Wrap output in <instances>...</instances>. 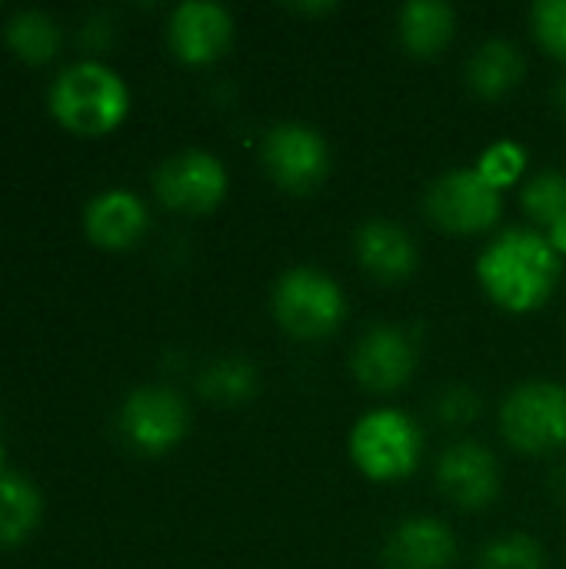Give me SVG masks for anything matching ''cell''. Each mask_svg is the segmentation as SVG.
I'll return each mask as SVG.
<instances>
[{
    "label": "cell",
    "mask_w": 566,
    "mask_h": 569,
    "mask_svg": "<svg viewBox=\"0 0 566 569\" xmlns=\"http://www.w3.org/2000/svg\"><path fill=\"white\" fill-rule=\"evenodd\" d=\"M480 410H484V403H480L477 390H470L464 383H454L437 397V417L447 427H467L480 417Z\"/></svg>",
    "instance_id": "25"
},
{
    "label": "cell",
    "mask_w": 566,
    "mask_h": 569,
    "mask_svg": "<svg viewBox=\"0 0 566 569\" xmlns=\"http://www.w3.org/2000/svg\"><path fill=\"white\" fill-rule=\"evenodd\" d=\"M474 167L480 170V177L487 183H494L504 193L507 187H514V183L524 180V173L530 167V153H527V147L520 140L500 137V140H494V143H487L480 150V157H477Z\"/></svg>",
    "instance_id": "22"
},
{
    "label": "cell",
    "mask_w": 566,
    "mask_h": 569,
    "mask_svg": "<svg viewBox=\"0 0 566 569\" xmlns=\"http://www.w3.org/2000/svg\"><path fill=\"white\" fill-rule=\"evenodd\" d=\"M530 27L540 47L566 63V0H537L530 7Z\"/></svg>",
    "instance_id": "24"
},
{
    "label": "cell",
    "mask_w": 566,
    "mask_h": 569,
    "mask_svg": "<svg viewBox=\"0 0 566 569\" xmlns=\"http://www.w3.org/2000/svg\"><path fill=\"white\" fill-rule=\"evenodd\" d=\"M520 207L537 227L550 230L566 213V170L547 167L527 177L520 187Z\"/></svg>",
    "instance_id": "20"
},
{
    "label": "cell",
    "mask_w": 566,
    "mask_h": 569,
    "mask_svg": "<svg viewBox=\"0 0 566 569\" xmlns=\"http://www.w3.org/2000/svg\"><path fill=\"white\" fill-rule=\"evenodd\" d=\"M260 163L287 193H310L330 173V143L314 123L280 120L260 137Z\"/></svg>",
    "instance_id": "7"
},
{
    "label": "cell",
    "mask_w": 566,
    "mask_h": 569,
    "mask_svg": "<svg viewBox=\"0 0 566 569\" xmlns=\"http://www.w3.org/2000/svg\"><path fill=\"white\" fill-rule=\"evenodd\" d=\"M564 280V257L537 227L500 230L477 257L480 290L507 313L540 310Z\"/></svg>",
    "instance_id": "1"
},
{
    "label": "cell",
    "mask_w": 566,
    "mask_h": 569,
    "mask_svg": "<svg viewBox=\"0 0 566 569\" xmlns=\"http://www.w3.org/2000/svg\"><path fill=\"white\" fill-rule=\"evenodd\" d=\"M524 53L514 40L507 37H490L474 47L467 60V83L477 97L484 100H500L524 80Z\"/></svg>",
    "instance_id": "17"
},
{
    "label": "cell",
    "mask_w": 566,
    "mask_h": 569,
    "mask_svg": "<svg viewBox=\"0 0 566 569\" xmlns=\"http://www.w3.org/2000/svg\"><path fill=\"white\" fill-rule=\"evenodd\" d=\"M457 560V537L437 517H407L384 543L387 569H450Z\"/></svg>",
    "instance_id": "14"
},
{
    "label": "cell",
    "mask_w": 566,
    "mask_h": 569,
    "mask_svg": "<svg viewBox=\"0 0 566 569\" xmlns=\"http://www.w3.org/2000/svg\"><path fill=\"white\" fill-rule=\"evenodd\" d=\"M83 227L100 247H130L147 230V207L133 190L107 187L90 197L83 210Z\"/></svg>",
    "instance_id": "15"
},
{
    "label": "cell",
    "mask_w": 566,
    "mask_h": 569,
    "mask_svg": "<svg viewBox=\"0 0 566 569\" xmlns=\"http://www.w3.org/2000/svg\"><path fill=\"white\" fill-rule=\"evenodd\" d=\"M350 370L370 393H394L417 370V343L397 323H374L354 343Z\"/></svg>",
    "instance_id": "10"
},
{
    "label": "cell",
    "mask_w": 566,
    "mask_h": 569,
    "mask_svg": "<svg viewBox=\"0 0 566 569\" xmlns=\"http://www.w3.org/2000/svg\"><path fill=\"white\" fill-rule=\"evenodd\" d=\"M167 37L183 63H214L234 40V17L217 0H183L170 13Z\"/></svg>",
    "instance_id": "12"
},
{
    "label": "cell",
    "mask_w": 566,
    "mask_h": 569,
    "mask_svg": "<svg viewBox=\"0 0 566 569\" xmlns=\"http://www.w3.org/2000/svg\"><path fill=\"white\" fill-rule=\"evenodd\" d=\"M554 107H557L560 117H566V73L554 83Z\"/></svg>",
    "instance_id": "27"
},
{
    "label": "cell",
    "mask_w": 566,
    "mask_h": 569,
    "mask_svg": "<svg viewBox=\"0 0 566 569\" xmlns=\"http://www.w3.org/2000/svg\"><path fill=\"white\" fill-rule=\"evenodd\" d=\"M294 10H300V13H327V10H334V3H297Z\"/></svg>",
    "instance_id": "28"
},
{
    "label": "cell",
    "mask_w": 566,
    "mask_h": 569,
    "mask_svg": "<svg viewBox=\"0 0 566 569\" xmlns=\"http://www.w3.org/2000/svg\"><path fill=\"white\" fill-rule=\"evenodd\" d=\"M7 43L27 60H47L60 47V27L47 10L27 7L7 20Z\"/></svg>",
    "instance_id": "19"
},
{
    "label": "cell",
    "mask_w": 566,
    "mask_h": 569,
    "mask_svg": "<svg viewBox=\"0 0 566 569\" xmlns=\"http://www.w3.org/2000/svg\"><path fill=\"white\" fill-rule=\"evenodd\" d=\"M437 483L460 510H487L500 493V463L484 443L460 440L440 453Z\"/></svg>",
    "instance_id": "11"
},
{
    "label": "cell",
    "mask_w": 566,
    "mask_h": 569,
    "mask_svg": "<svg viewBox=\"0 0 566 569\" xmlns=\"http://www.w3.org/2000/svg\"><path fill=\"white\" fill-rule=\"evenodd\" d=\"M397 37L414 57H437L457 37V10L447 0H407L397 10Z\"/></svg>",
    "instance_id": "16"
},
{
    "label": "cell",
    "mask_w": 566,
    "mask_h": 569,
    "mask_svg": "<svg viewBox=\"0 0 566 569\" xmlns=\"http://www.w3.org/2000/svg\"><path fill=\"white\" fill-rule=\"evenodd\" d=\"M500 433L520 453L566 450V387L554 380H527L500 403Z\"/></svg>",
    "instance_id": "5"
},
{
    "label": "cell",
    "mask_w": 566,
    "mask_h": 569,
    "mask_svg": "<svg viewBox=\"0 0 566 569\" xmlns=\"http://www.w3.org/2000/svg\"><path fill=\"white\" fill-rule=\"evenodd\" d=\"M547 567V553L540 547V540H534L530 533H504L494 537L480 557L477 569H544Z\"/></svg>",
    "instance_id": "23"
},
{
    "label": "cell",
    "mask_w": 566,
    "mask_h": 569,
    "mask_svg": "<svg viewBox=\"0 0 566 569\" xmlns=\"http://www.w3.org/2000/svg\"><path fill=\"white\" fill-rule=\"evenodd\" d=\"M270 310L294 340H324L347 320V293L327 270L300 263L277 277Z\"/></svg>",
    "instance_id": "4"
},
{
    "label": "cell",
    "mask_w": 566,
    "mask_h": 569,
    "mask_svg": "<svg viewBox=\"0 0 566 569\" xmlns=\"http://www.w3.org/2000/svg\"><path fill=\"white\" fill-rule=\"evenodd\" d=\"M547 240L554 243V250H557V253L566 260V213L557 220V223H554V227H550V230H547Z\"/></svg>",
    "instance_id": "26"
},
{
    "label": "cell",
    "mask_w": 566,
    "mask_h": 569,
    "mask_svg": "<svg viewBox=\"0 0 566 569\" xmlns=\"http://www.w3.org/2000/svg\"><path fill=\"white\" fill-rule=\"evenodd\" d=\"M230 177L217 153L187 147L160 160L153 173V190L170 210L183 213H207L227 197Z\"/></svg>",
    "instance_id": "8"
},
{
    "label": "cell",
    "mask_w": 566,
    "mask_h": 569,
    "mask_svg": "<svg viewBox=\"0 0 566 569\" xmlns=\"http://www.w3.org/2000/svg\"><path fill=\"white\" fill-rule=\"evenodd\" d=\"M40 520V493L20 473H0V543L23 540Z\"/></svg>",
    "instance_id": "18"
},
{
    "label": "cell",
    "mask_w": 566,
    "mask_h": 569,
    "mask_svg": "<svg viewBox=\"0 0 566 569\" xmlns=\"http://www.w3.org/2000/svg\"><path fill=\"white\" fill-rule=\"evenodd\" d=\"M347 450L367 480L397 483L417 473L424 460V430L400 407H374L350 427Z\"/></svg>",
    "instance_id": "2"
},
{
    "label": "cell",
    "mask_w": 566,
    "mask_h": 569,
    "mask_svg": "<svg viewBox=\"0 0 566 569\" xmlns=\"http://www.w3.org/2000/svg\"><path fill=\"white\" fill-rule=\"evenodd\" d=\"M354 257L370 277H377L384 283L407 280L420 263V250H417V240L410 237V230L387 217H370L357 227Z\"/></svg>",
    "instance_id": "13"
},
{
    "label": "cell",
    "mask_w": 566,
    "mask_h": 569,
    "mask_svg": "<svg viewBox=\"0 0 566 569\" xmlns=\"http://www.w3.org/2000/svg\"><path fill=\"white\" fill-rule=\"evenodd\" d=\"M187 427V403L170 387H140L120 407V430L143 453H167L183 440Z\"/></svg>",
    "instance_id": "9"
},
{
    "label": "cell",
    "mask_w": 566,
    "mask_h": 569,
    "mask_svg": "<svg viewBox=\"0 0 566 569\" xmlns=\"http://www.w3.org/2000/svg\"><path fill=\"white\" fill-rule=\"evenodd\" d=\"M130 107L123 77L100 60H77L63 67L50 83V110L77 133L113 130Z\"/></svg>",
    "instance_id": "3"
},
{
    "label": "cell",
    "mask_w": 566,
    "mask_h": 569,
    "mask_svg": "<svg viewBox=\"0 0 566 569\" xmlns=\"http://www.w3.org/2000/svg\"><path fill=\"white\" fill-rule=\"evenodd\" d=\"M200 390L214 403H227V407L247 403L257 393V367L244 357H224L203 370Z\"/></svg>",
    "instance_id": "21"
},
{
    "label": "cell",
    "mask_w": 566,
    "mask_h": 569,
    "mask_svg": "<svg viewBox=\"0 0 566 569\" xmlns=\"http://www.w3.org/2000/svg\"><path fill=\"white\" fill-rule=\"evenodd\" d=\"M554 487H557V490L564 493V500H566V467H564V470H557V473H554Z\"/></svg>",
    "instance_id": "29"
},
{
    "label": "cell",
    "mask_w": 566,
    "mask_h": 569,
    "mask_svg": "<svg viewBox=\"0 0 566 569\" xmlns=\"http://www.w3.org/2000/svg\"><path fill=\"white\" fill-rule=\"evenodd\" d=\"M424 210L440 230L474 237L500 220L504 193L487 183L477 167H454L427 187Z\"/></svg>",
    "instance_id": "6"
}]
</instances>
